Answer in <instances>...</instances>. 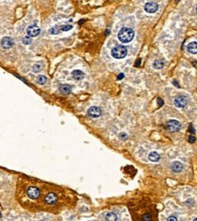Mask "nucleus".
<instances>
[{
	"mask_svg": "<svg viewBox=\"0 0 197 221\" xmlns=\"http://www.w3.org/2000/svg\"><path fill=\"white\" fill-rule=\"evenodd\" d=\"M134 36V32L130 28H123L118 33V39L122 43H129L133 40Z\"/></svg>",
	"mask_w": 197,
	"mask_h": 221,
	"instance_id": "nucleus-1",
	"label": "nucleus"
},
{
	"mask_svg": "<svg viewBox=\"0 0 197 221\" xmlns=\"http://www.w3.org/2000/svg\"><path fill=\"white\" fill-rule=\"evenodd\" d=\"M127 55V48L124 46H116L112 49V56L116 59L126 57Z\"/></svg>",
	"mask_w": 197,
	"mask_h": 221,
	"instance_id": "nucleus-2",
	"label": "nucleus"
},
{
	"mask_svg": "<svg viewBox=\"0 0 197 221\" xmlns=\"http://www.w3.org/2000/svg\"><path fill=\"white\" fill-rule=\"evenodd\" d=\"M166 128L171 132H177L181 129V123L177 120H169L166 124Z\"/></svg>",
	"mask_w": 197,
	"mask_h": 221,
	"instance_id": "nucleus-3",
	"label": "nucleus"
},
{
	"mask_svg": "<svg viewBox=\"0 0 197 221\" xmlns=\"http://www.w3.org/2000/svg\"><path fill=\"white\" fill-rule=\"evenodd\" d=\"M187 97L185 96H183V95H180V96H177L175 100H174V103L176 107H179V108H183L184 107H186L187 105Z\"/></svg>",
	"mask_w": 197,
	"mask_h": 221,
	"instance_id": "nucleus-4",
	"label": "nucleus"
},
{
	"mask_svg": "<svg viewBox=\"0 0 197 221\" xmlns=\"http://www.w3.org/2000/svg\"><path fill=\"white\" fill-rule=\"evenodd\" d=\"M27 34L30 38H35L40 34V28L36 25H30L27 28Z\"/></svg>",
	"mask_w": 197,
	"mask_h": 221,
	"instance_id": "nucleus-5",
	"label": "nucleus"
},
{
	"mask_svg": "<svg viewBox=\"0 0 197 221\" xmlns=\"http://www.w3.org/2000/svg\"><path fill=\"white\" fill-rule=\"evenodd\" d=\"M101 113H102L101 108L98 107H95V106L89 107V109L87 110V115L90 117H94V118L99 117L101 116Z\"/></svg>",
	"mask_w": 197,
	"mask_h": 221,
	"instance_id": "nucleus-6",
	"label": "nucleus"
},
{
	"mask_svg": "<svg viewBox=\"0 0 197 221\" xmlns=\"http://www.w3.org/2000/svg\"><path fill=\"white\" fill-rule=\"evenodd\" d=\"M27 196L32 199H36L40 196V190L36 187H29L27 191Z\"/></svg>",
	"mask_w": 197,
	"mask_h": 221,
	"instance_id": "nucleus-7",
	"label": "nucleus"
},
{
	"mask_svg": "<svg viewBox=\"0 0 197 221\" xmlns=\"http://www.w3.org/2000/svg\"><path fill=\"white\" fill-rule=\"evenodd\" d=\"M144 10L147 12V13H155V12L158 10V4L151 1V2H147L144 5Z\"/></svg>",
	"mask_w": 197,
	"mask_h": 221,
	"instance_id": "nucleus-8",
	"label": "nucleus"
},
{
	"mask_svg": "<svg viewBox=\"0 0 197 221\" xmlns=\"http://www.w3.org/2000/svg\"><path fill=\"white\" fill-rule=\"evenodd\" d=\"M14 46V40L10 36H4L1 39V46L3 48H10Z\"/></svg>",
	"mask_w": 197,
	"mask_h": 221,
	"instance_id": "nucleus-9",
	"label": "nucleus"
},
{
	"mask_svg": "<svg viewBox=\"0 0 197 221\" xmlns=\"http://www.w3.org/2000/svg\"><path fill=\"white\" fill-rule=\"evenodd\" d=\"M45 201L48 205H53V204H55L57 201V196L54 193H49V194H47L45 196Z\"/></svg>",
	"mask_w": 197,
	"mask_h": 221,
	"instance_id": "nucleus-10",
	"label": "nucleus"
},
{
	"mask_svg": "<svg viewBox=\"0 0 197 221\" xmlns=\"http://www.w3.org/2000/svg\"><path fill=\"white\" fill-rule=\"evenodd\" d=\"M171 168L174 172H175V173H179V172L183 170V164L179 161H175L172 163Z\"/></svg>",
	"mask_w": 197,
	"mask_h": 221,
	"instance_id": "nucleus-11",
	"label": "nucleus"
},
{
	"mask_svg": "<svg viewBox=\"0 0 197 221\" xmlns=\"http://www.w3.org/2000/svg\"><path fill=\"white\" fill-rule=\"evenodd\" d=\"M72 78L75 80H81L84 78V74L81 70H74L72 72Z\"/></svg>",
	"mask_w": 197,
	"mask_h": 221,
	"instance_id": "nucleus-12",
	"label": "nucleus"
},
{
	"mask_svg": "<svg viewBox=\"0 0 197 221\" xmlns=\"http://www.w3.org/2000/svg\"><path fill=\"white\" fill-rule=\"evenodd\" d=\"M187 51L190 54L196 55L197 54V42H191L187 46Z\"/></svg>",
	"mask_w": 197,
	"mask_h": 221,
	"instance_id": "nucleus-13",
	"label": "nucleus"
},
{
	"mask_svg": "<svg viewBox=\"0 0 197 221\" xmlns=\"http://www.w3.org/2000/svg\"><path fill=\"white\" fill-rule=\"evenodd\" d=\"M59 90H60V92L62 93V94L67 95V94H69L71 92L72 88L70 87L69 85H61L60 87H59Z\"/></svg>",
	"mask_w": 197,
	"mask_h": 221,
	"instance_id": "nucleus-14",
	"label": "nucleus"
},
{
	"mask_svg": "<svg viewBox=\"0 0 197 221\" xmlns=\"http://www.w3.org/2000/svg\"><path fill=\"white\" fill-rule=\"evenodd\" d=\"M148 158H149V160L152 161V162H158L160 160V155L157 152L153 151V152H151L149 154Z\"/></svg>",
	"mask_w": 197,
	"mask_h": 221,
	"instance_id": "nucleus-15",
	"label": "nucleus"
},
{
	"mask_svg": "<svg viewBox=\"0 0 197 221\" xmlns=\"http://www.w3.org/2000/svg\"><path fill=\"white\" fill-rule=\"evenodd\" d=\"M164 66H165V63L163 62L162 60H155L154 62V64H153V67L155 68V69H161V68H163L164 67Z\"/></svg>",
	"mask_w": 197,
	"mask_h": 221,
	"instance_id": "nucleus-16",
	"label": "nucleus"
},
{
	"mask_svg": "<svg viewBox=\"0 0 197 221\" xmlns=\"http://www.w3.org/2000/svg\"><path fill=\"white\" fill-rule=\"evenodd\" d=\"M106 221H117V216L115 213H108L105 216Z\"/></svg>",
	"mask_w": 197,
	"mask_h": 221,
	"instance_id": "nucleus-17",
	"label": "nucleus"
},
{
	"mask_svg": "<svg viewBox=\"0 0 197 221\" xmlns=\"http://www.w3.org/2000/svg\"><path fill=\"white\" fill-rule=\"evenodd\" d=\"M47 81V78L45 76H38V78H36V82L40 85H45Z\"/></svg>",
	"mask_w": 197,
	"mask_h": 221,
	"instance_id": "nucleus-18",
	"label": "nucleus"
},
{
	"mask_svg": "<svg viewBox=\"0 0 197 221\" xmlns=\"http://www.w3.org/2000/svg\"><path fill=\"white\" fill-rule=\"evenodd\" d=\"M60 32H61V28H60V27H58V26H56V27L52 28L50 30H49V33L52 34V35H55V34H59Z\"/></svg>",
	"mask_w": 197,
	"mask_h": 221,
	"instance_id": "nucleus-19",
	"label": "nucleus"
},
{
	"mask_svg": "<svg viewBox=\"0 0 197 221\" xmlns=\"http://www.w3.org/2000/svg\"><path fill=\"white\" fill-rule=\"evenodd\" d=\"M60 28H61V32H62V31H68V30L73 28V26H72V25H63V26L60 27Z\"/></svg>",
	"mask_w": 197,
	"mask_h": 221,
	"instance_id": "nucleus-20",
	"label": "nucleus"
},
{
	"mask_svg": "<svg viewBox=\"0 0 197 221\" xmlns=\"http://www.w3.org/2000/svg\"><path fill=\"white\" fill-rule=\"evenodd\" d=\"M41 69H42V67H41L40 64H35V65L33 66V67H32V70H33V72H35V73L39 72Z\"/></svg>",
	"mask_w": 197,
	"mask_h": 221,
	"instance_id": "nucleus-21",
	"label": "nucleus"
},
{
	"mask_svg": "<svg viewBox=\"0 0 197 221\" xmlns=\"http://www.w3.org/2000/svg\"><path fill=\"white\" fill-rule=\"evenodd\" d=\"M32 43V39L30 36H25V38H23V44L24 45H30Z\"/></svg>",
	"mask_w": 197,
	"mask_h": 221,
	"instance_id": "nucleus-22",
	"label": "nucleus"
},
{
	"mask_svg": "<svg viewBox=\"0 0 197 221\" xmlns=\"http://www.w3.org/2000/svg\"><path fill=\"white\" fill-rule=\"evenodd\" d=\"M151 218H152V217H151V215L149 213H146V214H144L143 216V220L144 221H150Z\"/></svg>",
	"mask_w": 197,
	"mask_h": 221,
	"instance_id": "nucleus-23",
	"label": "nucleus"
},
{
	"mask_svg": "<svg viewBox=\"0 0 197 221\" xmlns=\"http://www.w3.org/2000/svg\"><path fill=\"white\" fill-rule=\"evenodd\" d=\"M167 221H177V218L175 216H171L167 218Z\"/></svg>",
	"mask_w": 197,
	"mask_h": 221,
	"instance_id": "nucleus-24",
	"label": "nucleus"
},
{
	"mask_svg": "<svg viewBox=\"0 0 197 221\" xmlns=\"http://www.w3.org/2000/svg\"><path fill=\"white\" fill-rule=\"evenodd\" d=\"M188 140H189V142H190V143H193V142L195 141V138H194L193 136H189Z\"/></svg>",
	"mask_w": 197,
	"mask_h": 221,
	"instance_id": "nucleus-25",
	"label": "nucleus"
},
{
	"mask_svg": "<svg viewBox=\"0 0 197 221\" xmlns=\"http://www.w3.org/2000/svg\"><path fill=\"white\" fill-rule=\"evenodd\" d=\"M124 78H125V74H124V73H121V74H119V75H118L117 79H118V80H120V79H123Z\"/></svg>",
	"mask_w": 197,
	"mask_h": 221,
	"instance_id": "nucleus-26",
	"label": "nucleus"
},
{
	"mask_svg": "<svg viewBox=\"0 0 197 221\" xmlns=\"http://www.w3.org/2000/svg\"><path fill=\"white\" fill-rule=\"evenodd\" d=\"M127 136H126V133H121L120 135H119V138H126Z\"/></svg>",
	"mask_w": 197,
	"mask_h": 221,
	"instance_id": "nucleus-27",
	"label": "nucleus"
},
{
	"mask_svg": "<svg viewBox=\"0 0 197 221\" xmlns=\"http://www.w3.org/2000/svg\"><path fill=\"white\" fill-rule=\"evenodd\" d=\"M157 101H158V104H159V106H160V107H161V106H163L164 102H163V100L161 99V98H158V99H157Z\"/></svg>",
	"mask_w": 197,
	"mask_h": 221,
	"instance_id": "nucleus-28",
	"label": "nucleus"
},
{
	"mask_svg": "<svg viewBox=\"0 0 197 221\" xmlns=\"http://www.w3.org/2000/svg\"><path fill=\"white\" fill-rule=\"evenodd\" d=\"M189 132H190L191 134H193V133H194V129L193 128V126H192V125H190V127H189Z\"/></svg>",
	"mask_w": 197,
	"mask_h": 221,
	"instance_id": "nucleus-29",
	"label": "nucleus"
},
{
	"mask_svg": "<svg viewBox=\"0 0 197 221\" xmlns=\"http://www.w3.org/2000/svg\"><path fill=\"white\" fill-rule=\"evenodd\" d=\"M140 63H141V59L139 58V59L136 61V63H135V65H134V66H135V67H139V66H140Z\"/></svg>",
	"mask_w": 197,
	"mask_h": 221,
	"instance_id": "nucleus-30",
	"label": "nucleus"
},
{
	"mask_svg": "<svg viewBox=\"0 0 197 221\" xmlns=\"http://www.w3.org/2000/svg\"><path fill=\"white\" fill-rule=\"evenodd\" d=\"M108 34H109V30L107 29V30L105 31V35H108Z\"/></svg>",
	"mask_w": 197,
	"mask_h": 221,
	"instance_id": "nucleus-31",
	"label": "nucleus"
},
{
	"mask_svg": "<svg viewBox=\"0 0 197 221\" xmlns=\"http://www.w3.org/2000/svg\"><path fill=\"white\" fill-rule=\"evenodd\" d=\"M193 221H197V217H196V218H195V219H194Z\"/></svg>",
	"mask_w": 197,
	"mask_h": 221,
	"instance_id": "nucleus-32",
	"label": "nucleus"
},
{
	"mask_svg": "<svg viewBox=\"0 0 197 221\" xmlns=\"http://www.w3.org/2000/svg\"><path fill=\"white\" fill-rule=\"evenodd\" d=\"M196 13H197V7H196Z\"/></svg>",
	"mask_w": 197,
	"mask_h": 221,
	"instance_id": "nucleus-33",
	"label": "nucleus"
}]
</instances>
